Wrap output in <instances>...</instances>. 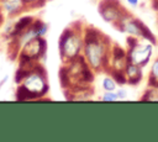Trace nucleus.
Masks as SVG:
<instances>
[{
  "label": "nucleus",
  "mask_w": 158,
  "mask_h": 142,
  "mask_svg": "<svg viewBox=\"0 0 158 142\" xmlns=\"http://www.w3.org/2000/svg\"><path fill=\"white\" fill-rule=\"evenodd\" d=\"M111 46V41L101 31L93 26H84V47L81 56L95 73L109 69Z\"/></svg>",
  "instance_id": "f257e3e1"
},
{
  "label": "nucleus",
  "mask_w": 158,
  "mask_h": 142,
  "mask_svg": "<svg viewBox=\"0 0 158 142\" xmlns=\"http://www.w3.org/2000/svg\"><path fill=\"white\" fill-rule=\"evenodd\" d=\"M48 90L49 85L46 69L42 63H37L17 84L15 98L16 100H40L48 94Z\"/></svg>",
  "instance_id": "f03ea898"
},
{
  "label": "nucleus",
  "mask_w": 158,
  "mask_h": 142,
  "mask_svg": "<svg viewBox=\"0 0 158 142\" xmlns=\"http://www.w3.org/2000/svg\"><path fill=\"white\" fill-rule=\"evenodd\" d=\"M84 26V23L77 21L62 31L58 41V49L63 63L74 61L83 54Z\"/></svg>",
  "instance_id": "7ed1b4c3"
},
{
  "label": "nucleus",
  "mask_w": 158,
  "mask_h": 142,
  "mask_svg": "<svg viewBox=\"0 0 158 142\" xmlns=\"http://www.w3.org/2000/svg\"><path fill=\"white\" fill-rule=\"evenodd\" d=\"M127 61L135 63L142 68H146L153 57L154 44L147 40L127 37Z\"/></svg>",
  "instance_id": "20e7f679"
},
{
  "label": "nucleus",
  "mask_w": 158,
  "mask_h": 142,
  "mask_svg": "<svg viewBox=\"0 0 158 142\" xmlns=\"http://www.w3.org/2000/svg\"><path fill=\"white\" fill-rule=\"evenodd\" d=\"M116 30H118L122 33H126L127 36L136 37V38H142L152 42L153 44L156 43V37L152 33V31L137 17L132 16L128 11L121 17V20L114 26Z\"/></svg>",
  "instance_id": "39448f33"
},
{
  "label": "nucleus",
  "mask_w": 158,
  "mask_h": 142,
  "mask_svg": "<svg viewBox=\"0 0 158 142\" xmlns=\"http://www.w3.org/2000/svg\"><path fill=\"white\" fill-rule=\"evenodd\" d=\"M47 31H48L47 23L40 19H36L33 23L27 30H25L20 36L9 41V54L11 59H17L19 51L25 43H27L30 40L35 37H44Z\"/></svg>",
  "instance_id": "423d86ee"
},
{
  "label": "nucleus",
  "mask_w": 158,
  "mask_h": 142,
  "mask_svg": "<svg viewBox=\"0 0 158 142\" xmlns=\"http://www.w3.org/2000/svg\"><path fill=\"white\" fill-rule=\"evenodd\" d=\"M47 42L44 37H35L25 43L17 54L19 63H42L46 58Z\"/></svg>",
  "instance_id": "0eeeda50"
},
{
  "label": "nucleus",
  "mask_w": 158,
  "mask_h": 142,
  "mask_svg": "<svg viewBox=\"0 0 158 142\" xmlns=\"http://www.w3.org/2000/svg\"><path fill=\"white\" fill-rule=\"evenodd\" d=\"M98 11L100 17L107 22L115 26L121 17L127 12V10L120 4L118 0H100L98 5Z\"/></svg>",
  "instance_id": "6e6552de"
},
{
  "label": "nucleus",
  "mask_w": 158,
  "mask_h": 142,
  "mask_svg": "<svg viewBox=\"0 0 158 142\" xmlns=\"http://www.w3.org/2000/svg\"><path fill=\"white\" fill-rule=\"evenodd\" d=\"M36 20L35 16L32 15H23V16H19L14 22L9 23L5 28V37L10 41L12 38H16L17 36H20L25 30H27L33 21Z\"/></svg>",
  "instance_id": "1a4fd4ad"
},
{
  "label": "nucleus",
  "mask_w": 158,
  "mask_h": 142,
  "mask_svg": "<svg viewBox=\"0 0 158 142\" xmlns=\"http://www.w3.org/2000/svg\"><path fill=\"white\" fill-rule=\"evenodd\" d=\"M127 51L121 46L112 43L110 51V61H109V69L107 70H123L127 63Z\"/></svg>",
  "instance_id": "9d476101"
},
{
  "label": "nucleus",
  "mask_w": 158,
  "mask_h": 142,
  "mask_svg": "<svg viewBox=\"0 0 158 142\" xmlns=\"http://www.w3.org/2000/svg\"><path fill=\"white\" fill-rule=\"evenodd\" d=\"M0 9L5 17L9 19H15L27 11L23 0H0Z\"/></svg>",
  "instance_id": "9b49d317"
},
{
  "label": "nucleus",
  "mask_w": 158,
  "mask_h": 142,
  "mask_svg": "<svg viewBox=\"0 0 158 142\" xmlns=\"http://www.w3.org/2000/svg\"><path fill=\"white\" fill-rule=\"evenodd\" d=\"M123 73L127 78V84H130L132 86L138 85L143 79V68L135 63H131V62L126 63V65L123 68Z\"/></svg>",
  "instance_id": "f8f14e48"
},
{
  "label": "nucleus",
  "mask_w": 158,
  "mask_h": 142,
  "mask_svg": "<svg viewBox=\"0 0 158 142\" xmlns=\"http://www.w3.org/2000/svg\"><path fill=\"white\" fill-rule=\"evenodd\" d=\"M147 81H148V86L158 88V57H156L151 64Z\"/></svg>",
  "instance_id": "ddd939ff"
},
{
  "label": "nucleus",
  "mask_w": 158,
  "mask_h": 142,
  "mask_svg": "<svg viewBox=\"0 0 158 142\" xmlns=\"http://www.w3.org/2000/svg\"><path fill=\"white\" fill-rule=\"evenodd\" d=\"M117 83L116 80L112 78V75H105L102 79H101V88L104 91H115L117 89Z\"/></svg>",
  "instance_id": "4468645a"
},
{
  "label": "nucleus",
  "mask_w": 158,
  "mask_h": 142,
  "mask_svg": "<svg viewBox=\"0 0 158 142\" xmlns=\"http://www.w3.org/2000/svg\"><path fill=\"white\" fill-rule=\"evenodd\" d=\"M109 72H110V74L112 75V78L116 80V83H117L118 85H125V84H127V78H126L123 70H115V69H112V70H109Z\"/></svg>",
  "instance_id": "2eb2a0df"
},
{
  "label": "nucleus",
  "mask_w": 158,
  "mask_h": 142,
  "mask_svg": "<svg viewBox=\"0 0 158 142\" xmlns=\"http://www.w3.org/2000/svg\"><path fill=\"white\" fill-rule=\"evenodd\" d=\"M23 1L26 4L27 11H30V10H37V9L42 7L47 0H23Z\"/></svg>",
  "instance_id": "dca6fc26"
},
{
  "label": "nucleus",
  "mask_w": 158,
  "mask_h": 142,
  "mask_svg": "<svg viewBox=\"0 0 158 142\" xmlns=\"http://www.w3.org/2000/svg\"><path fill=\"white\" fill-rule=\"evenodd\" d=\"M100 100L104 102H112V101H118L116 90L115 91H104L102 95L100 96Z\"/></svg>",
  "instance_id": "f3484780"
},
{
  "label": "nucleus",
  "mask_w": 158,
  "mask_h": 142,
  "mask_svg": "<svg viewBox=\"0 0 158 142\" xmlns=\"http://www.w3.org/2000/svg\"><path fill=\"white\" fill-rule=\"evenodd\" d=\"M116 94H117V98L118 100H125L127 98V90L125 88H118L116 89Z\"/></svg>",
  "instance_id": "a211bd4d"
},
{
  "label": "nucleus",
  "mask_w": 158,
  "mask_h": 142,
  "mask_svg": "<svg viewBox=\"0 0 158 142\" xmlns=\"http://www.w3.org/2000/svg\"><path fill=\"white\" fill-rule=\"evenodd\" d=\"M126 2H127L130 6H132V7H137V6L139 5L141 0H126Z\"/></svg>",
  "instance_id": "6ab92c4d"
},
{
  "label": "nucleus",
  "mask_w": 158,
  "mask_h": 142,
  "mask_svg": "<svg viewBox=\"0 0 158 142\" xmlns=\"http://www.w3.org/2000/svg\"><path fill=\"white\" fill-rule=\"evenodd\" d=\"M151 1H152V7H153V10L158 12V0H151Z\"/></svg>",
  "instance_id": "aec40b11"
},
{
  "label": "nucleus",
  "mask_w": 158,
  "mask_h": 142,
  "mask_svg": "<svg viewBox=\"0 0 158 142\" xmlns=\"http://www.w3.org/2000/svg\"><path fill=\"white\" fill-rule=\"evenodd\" d=\"M4 22H5V15L2 14V11H1V9H0V28H1V26L4 25Z\"/></svg>",
  "instance_id": "412c9836"
},
{
  "label": "nucleus",
  "mask_w": 158,
  "mask_h": 142,
  "mask_svg": "<svg viewBox=\"0 0 158 142\" xmlns=\"http://www.w3.org/2000/svg\"><path fill=\"white\" fill-rule=\"evenodd\" d=\"M7 79H9V77H7V75H5V77H4L1 80H0V89H1V86H2V85L6 83V81H7Z\"/></svg>",
  "instance_id": "4be33fe9"
}]
</instances>
